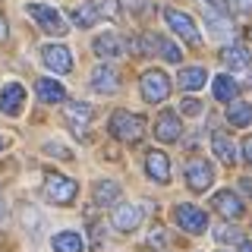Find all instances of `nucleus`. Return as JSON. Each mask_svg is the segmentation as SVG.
Listing matches in <instances>:
<instances>
[{"instance_id": "nucleus-1", "label": "nucleus", "mask_w": 252, "mask_h": 252, "mask_svg": "<svg viewBox=\"0 0 252 252\" xmlns=\"http://www.w3.org/2000/svg\"><path fill=\"white\" fill-rule=\"evenodd\" d=\"M107 129H110V136L120 139V142H139L142 132H145V117L129 114V110H114Z\"/></svg>"}, {"instance_id": "nucleus-16", "label": "nucleus", "mask_w": 252, "mask_h": 252, "mask_svg": "<svg viewBox=\"0 0 252 252\" xmlns=\"http://www.w3.org/2000/svg\"><path fill=\"white\" fill-rule=\"evenodd\" d=\"M139 220H142V208H139V205H117V208H114V227H117V230L129 233V230L139 227Z\"/></svg>"}, {"instance_id": "nucleus-26", "label": "nucleus", "mask_w": 252, "mask_h": 252, "mask_svg": "<svg viewBox=\"0 0 252 252\" xmlns=\"http://www.w3.org/2000/svg\"><path fill=\"white\" fill-rule=\"evenodd\" d=\"M205 22L211 26V35H215V38H227V35H230V22H227L224 16H218L215 6H205Z\"/></svg>"}, {"instance_id": "nucleus-19", "label": "nucleus", "mask_w": 252, "mask_h": 252, "mask_svg": "<svg viewBox=\"0 0 252 252\" xmlns=\"http://www.w3.org/2000/svg\"><path fill=\"white\" fill-rule=\"evenodd\" d=\"M51 246H54V252H82L85 249V240L76 230H63V233L54 236Z\"/></svg>"}, {"instance_id": "nucleus-9", "label": "nucleus", "mask_w": 252, "mask_h": 252, "mask_svg": "<svg viewBox=\"0 0 252 252\" xmlns=\"http://www.w3.org/2000/svg\"><path fill=\"white\" fill-rule=\"evenodd\" d=\"M41 60L47 69H54V73H69L73 69V54H69V47L63 44H44L41 47Z\"/></svg>"}, {"instance_id": "nucleus-43", "label": "nucleus", "mask_w": 252, "mask_h": 252, "mask_svg": "<svg viewBox=\"0 0 252 252\" xmlns=\"http://www.w3.org/2000/svg\"><path fill=\"white\" fill-rule=\"evenodd\" d=\"M0 148H3V136H0Z\"/></svg>"}, {"instance_id": "nucleus-20", "label": "nucleus", "mask_w": 252, "mask_h": 252, "mask_svg": "<svg viewBox=\"0 0 252 252\" xmlns=\"http://www.w3.org/2000/svg\"><path fill=\"white\" fill-rule=\"evenodd\" d=\"M117 199H120V183H114V180L94 183V205H114Z\"/></svg>"}, {"instance_id": "nucleus-13", "label": "nucleus", "mask_w": 252, "mask_h": 252, "mask_svg": "<svg viewBox=\"0 0 252 252\" xmlns=\"http://www.w3.org/2000/svg\"><path fill=\"white\" fill-rule=\"evenodd\" d=\"M211 205L220 211L224 218H230V220H236V218H243V211H246V205L240 202V195L236 192H230V189H220V192L211 199Z\"/></svg>"}, {"instance_id": "nucleus-18", "label": "nucleus", "mask_w": 252, "mask_h": 252, "mask_svg": "<svg viewBox=\"0 0 252 252\" xmlns=\"http://www.w3.org/2000/svg\"><path fill=\"white\" fill-rule=\"evenodd\" d=\"M220 60H224L230 69H246L252 57H249V47H243V44H227L224 51H220Z\"/></svg>"}, {"instance_id": "nucleus-33", "label": "nucleus", "mask_w": 252, "mask_h": 252, "mask_svg": "<svg viewBox=\"0 0 252 252\" xmlns=\"http://www.w3.org/2000/svg\"><path fill=\"white\" fill-rule=\"evenodd\" d=\"M44 152L54 155V158H63V161H66V158H73V152H69V148H63V145H57V142H47Z\"/></svg>"}, {"instance_id": "nucleus-24", "label": "nucleus", "mask_w": 252, "mask_h": 252, "mask_svg": "<svg viewBox=\"0 0 252 252\" xmlns=\"http://www.w3.org/2000/svg\"><path fill=\"white\" fill-rule=\"evenodd\" d=\"M227 120H230L233 126H249L252 123V104H246V101H233V104L227 107Z\"/></svg>"}, {"instance_id": "nucleus-38", "label": "nucleus", "mask_w": 252, "mask_h": 252, "mask_svg": "<svg viewBox=\"0 0 252 252\" xmlns=\"http://www.w3.org/2000/svg\"><path fill=\"white\" fill-rule=\"evenodd\" d=\"M6 35H10V29H6V19H3V16H0V44L6 41Z\"/></svg>"}, {"instance_id": "nucleus-21", "label": "nucleus", "mask_w": 252, "mask_h": 252, "mask_svg": "<svg viewBox=\"0 0 252 252\" xmlns=\"http://www.w3.org/2000/svg\"><path fill=\"white\" fill-rule=\"evenodd\" d=\"M205 79H208V73H205L202 66H186V69H180V89L199 92L202 85H205Z\"/></svg>"}, {"instance_id": "nucleus-29", "label": "nucleus", "mask_w": 252, "mask_h": 252, "mask_svg": "<svg viewBox=\"0 0 252 252\" xmlns=\"http://www.w3.org/2000/svg\"><path fill=\"white\" fill-rule=\"evenodd\" d=\"M22 220H26V227H29L32 233H38V227H41V215H38L32 205H26V208H22Z\"/></svg>"}, {"instance_id": "nucleus-27", "label": "nucleus", "mask_w": 252, "mask_h": 252, "mask_svg": "<svg viewBox=\"0 0 252 252\" xmlns=\"http://www.w3.org/2000/svg\"><path fill=\"white\" fill-rule=\"evenodd\" d=\"M158 54H161V57L167 60V63H180V60H183L180 47L173 44V41H167V38H161V35H158Z\"/></svg>"}, {"instance_id": "nucleus-17", "label": "nucleus", "mask_w": 252, "mask_h": 252, "mask_svg": "<svg viewBox=\"0 0 252 252\" xmlns=\"http://www.w3.org/2000/svg\"><path fill=\"white\" fill-rule=\"evenodd\" d=\"M35 92H38V98H41L44 104H60V101L66 98V89H63L57 79H38Z\"/></svg>"}, {"instance_id": "nucleus-25", "label": "nucleus", "mask_w": 252, "mask_h": 252, "mask_svg": "<svg viewBox=\"0 0 252 252\" xmlns=\"http://www.w3.org/2000/svg\"><path fill=\"white\" fill-rule=\"evenodd\" d=\"M69 19H73L79 29H89V26H94V22L101 19V16L94 10V3H82V6H76V10L69 13Z\"/></svg>"}, {"instance_id": "nucleus-37", "label": "nucleus", "mask_w": 252, "mask_h": 252, "mask_svg": "<svg viewBox=\"0 0 252 252\" xmlns=\"http://www.w3.org/2000/svg\"><path fill=\"white\" fill-rule=\"evenodd\" d=\"M243 158H246V164H252V139L243 142Z\"/></svg>"}, {"instance_id": "nucleus-2", "label": "nucleus", "mask_w": 252, "mask_h": 252, "mask_svg": "<svg viewBox=\"0 0 252 252\" xmlns=\"http://www.w3.org/2000/svg\"><path fill=\"white\" fill-rule=\"evenodd\" d=\"M79 195V183L69 177H63V173H47L44 177V199L54 202V205H69Z\"/></svg>"}, {"instance_id": "nucleus-31", "label": "nucleus", "mask_w": 252, "mask_h": 252, "mask_svg": "<svg viewBox=\"0 0 252 252\" xmlns=\"http://www.w3.org/2000/svg\"><path fill=\"white\" fill-rule=\"evenodd\" d=\"M215 240L218 243H233V240H240V233H236L233 227H218V230H215Z\"/></svg>"}, {"instance_id": "nucleus-35", "label": "nucleus", "mask_w": 252, "mask_h": 252, "mask_svg": "<svg viewBox=\"0 0 252 252\" xmlns=\"http://www.w3.org/2000/svg\"><path fill=\"white\" fill-rule=\"evenodd\" d=\"M148 3H152V0H123V6H126V10H132V13H145Z\"/></svg>"}, {"instance_id": "nucleus-34", "label": "nucleus", "mask_w": 252, "mask_h": 252, "mask_svg": "<svg viewBox=\"0 0 252 252\" xmlns=\"http://www.w3.org/2000/svg\"><path fill=\"white\" fill-rule=\"evenodd\" d=\"M104 240H107V236H104V227H101V224H92V243L98 249H104Z\"/></svg>"}, {"instance_id": "nucleus-22", "label": "nucleus", "mask_w": 252, "mask_h": 252, "mask_svg": "<svg viewBox=\"0 0 252 252\" xmlns=\"http://www.w3.org/2000/svg\"><path fill=\"white\" fill-rule=\"evenodd\" d=\"M211 89H215V98L218 101H224V104H233V98H236V82H233V76H215V82H211Z\"/></svg>"}, {"instance_id": "nucleus-36", "label": "nucleus", "mask_w": 252, "mask_h": 252, "mask_svg": "<svg viewBox=\"0 0 252 252\" xmlns=\"http://www.w3.org/2000/svg\"><path fill=\"white\" fill-rule=\"evenodd\" d=\"M227 3H233L240 13H249V10H252V0H227Z\"/></svg>"}, {"instance_id": "nucleus-28", "label": "nucleus", "mask_w": 252, "mask_h": 252, "mask_svg": "<svg viewBox=\"0 0 252 252\" xmlns=\"http://www.w3.org/2000/svg\"><path fill=\"white\" fill-rule=\"evenodd\" d=\"M98 16H107V19H114L117 13H120V6H117V0H92Z\"/></svg>"}, {"instance_id": "nucleus-32", "label": "nucleus", "mask_w": 252, "mask_h": 252, "mask_svg": "<svg viewBox=\"0 0 252 252\" xmlns=\"http://www.w3.org/2000/svg\"><path fill=\"white\" fill-rule=\"evenodd\" d=\"M148 243H152L155 249H161V246H167V233H164V227H155L152 233H148Z\"/></svg>"}, {"instance_id": "nucleus-12", "label": "nucleus", "mask_w": 252, "mask_h": 252, "mask_svg": "<svg viewBox=\"0 0 252 252\" xmlns=\"http://www.w3.org/2000/svg\"><path fill=\"white\" fill-rule=\"evenodd\" d=\"M155 136H158V142H177L183 136V123H180V117L173 114V110H164V114L158 117Z\"/></svg>"}, {"instance_id": "nucleus-8", "label": "nucleus", "mask_w": 252, "mask_h": 252, "mask_svg": "<svg viewBox=\"0 0 252 252\" xmlns=\"http://www.w3.org/2000/svg\"><path fill=\"white\" fill-rule=\"evenodd\" d=\"M63 117H66L69 126H73L76 136H85V129H89V123L94 117V107L85 104V101H69V104L63 107Z\"/></svg>"}, {"instance_id": "nucleus-5", "label": "nucleus", "mask_w": 252, "mask_h": 252, "mask_svg": "<svg viewBox=\"0 0 252 252\" xmlns=\"http://www.w3.org/2000/svg\"><path fill=\"white\" fill-rule=\"evenodd\" d=\"M139 89H142V98H145L148 104H161V101L170 94V79L164 76L161 69H148V73L142 76Z\"/></svg>"}, {"instance_id": "nucleus-15", "label": "nucleus", "mask_w": 252, "mask_h": 252, "mask_svg": "<svg viewBox=\"0 0 252 252\" xmlns=\"http://www.w3.org/2000/svg\"><path fill=\"white\" fill-rule=\"evenodd\" d=\"M92 51L98 54V57H104V60H114V57L123 54V38L117 35V32H104V35H98L92 41Z\"/></svg>"}, {"instance_id": "nucleus-23", "label": "nucleus", "mask_w": 252, "mask_h": 252, "mask_svg": "<svg viewBox=\"0 0 252 252\" xmlns=\"http://www.w3.org/2000/svg\"><path fill=\"white\" fill-rule=\"evenodd\" d=\"M211 148H215V155L220 158L224 164H233L236 161V152H233V142L224 136V132H215L211 136Z\"/></svg>"}, {"instance_id": "nucleus-41", "label": "nucleus", "mask_w": 252, "mask_h": 252, "mask_svg": "<svg viewBox=\"0 0 252 252\" xmlns=\"http://www.w3.org/2000/svg\"><path fill=\"white\" fill-rule=\"evenodd\" d=\"M240 186L246 189V192H252V180H240Z\"/></svg>"}, {"instance_id": "nucleus-10", "label": "nucleus", "mask_w": 252, "mask_h": 252, "mask_svg": "<svg viewBox=\"0 0 252 252\" xmlns=\"http://www.w3.org/2000/svg\"><path fill=\"white\" fill-rule=\"evenodd\" d=\"M92 89L98 94H114L120 89V76H117V69L110 63H101V66L92 69Z\"/></svg>"}, {"instance_id": "nucleus-7", "label": "nucleus", "mask_w": 252, "mask_h": 252, "mask_svg": "<svg viewBox=\"0 0 252 252\" xmlns=\"http://www.w3.org/2000/svg\"><path fill=\"white\" fill-rule=\"evenodd\" d=\"M211 180H215V170H211V164L205 158H195V161L186 164V183L192 192H205L211 186Z\"/></svg>"}, {"instance_id": "nucleus-42", "label": "nucleus", "mask_w": 252, "mask_h": 252, "mask_svg": "<svg viewBox=\"0 0 252 252\" xmlns=\"http://www.w3.org/2000/svg\"><path fill=\"white\" fill-rule=\"evenodd\" d=\"M240 252H252V243H240Z\"/></svg>"}, {"instance_id": "nucleus-40", "label": "nucleus", "mask_w": 252, "mask_h": 252, "mask_svg": "<svg viewBox=\"0 0 252 252\" xmlns=\"http://www.w3.org/2000/svg\"><path fill=\"white\" fill-rule=\"evenodd\" d=\"M3 215H6V208H3V189H0V224H3Z\"/></svg>"}, {"instance_id": "nucleus-39", "label": "nucleus", "mask_w": 252, "mask_h": 252, "mask_svg": "<svg viewBox=\"0 0 252 252\" xmlns=\"http://www.w3.org/2000/svg\"><path fill=\"white\" fill-rule=\"evenodd\" d=\"M205 3H208V6H215V10H224V6H227V0H205Z\"/></svg>"}, {"instance_id": "nucleus-3", "label": "nucleus", "mask_w": 252, "mask_h": 252, "mask_svg": "<svg viewBox=\"0 0 252 252\" xmlns=\"http://www.w3.org/2000/svg\"><path fill=\"white\" fill-rule=\"evenodd\" d=\"M26 13L38 22V29L47 32V35H66V32H69L66 22H63V16L54 10V6H47V3H29Z\"/></svg>"}, {"instance_id": "nucleus-44", "label": "nucleus", "mask_w": 252, "mask_h": 252, "mask_svg": "<svg viewBox=\"0 0 252 252\" xmlns=\"http://www.w3.org/2000/svg\"><path fill=\"white\" fill-rule=\"evenodd\" d=\"M218 252H220V249H218Z\"/></svg>"}, {"instance_id": "nucleus-11", "label": "nucleus", "mask_w": 252, "mask_h": 252, "mask_svg": "<svg viewBox=\"0 0 252 252\" xmlns=\"http://www.w3.org/2000/svg\"><path fill=\"white\" fill-rule=\"evenodd\" d=\"M22 104H26V89H22L19 82L3 85V92H0V114L16 117L22 110Z\"/></svg>"}, {"instance_id": "nucleus-6", "label": "nucleus", "mask_w": 252, "mask_h": 252, "mask_svg": "<svg viewBox=\"0 0 252 252\" xmlns=\"http://www.w3.org/2000/svg\"><path fill=\"white\" fill-rule=\"evenodd\" d=\"M173 220H177L186 233H205L208 230V215H205L202 208H195V205H186V202L173 208Z\"/></svg>"}, {"instance_id": "nucleus-30", "label": "nucleus", "mask_w": 252, "mask_h": 252, "mask_svg": "<svg viewBox=\"0 0 252 252\" xmlns=\"http://www.w3.org/2000/svg\"><path fill=\"white\" fill-rule=\"evenodd\" d=\"M180 114H186V117H199V114H202V101H199V98H186L183 104H180Z\"/></svg>"}, {"instance_id": "nucleus-14", "label": "nucleus", "mask_w": 252, "mask_h": 252, "mask_svg": "<svg viewBox=\"0 0 252 252\" xmlns=\"http://www.w3.org/2000/svg\"><path fill=\"white\" fill-rule=\"evenodd\" d=\"M145 170L155 183H170V161H167V155L158 152V148H152V152L145 155Z\"/></svg>"}, {"instance_id": "nucleus-4", "label": "nucleus", "mask_w": 252, "mask_h": 252, "mask_svg": "<svg viewBox=\"0 0 252 252\" xmlns=\"http://www.w3.org/2000/svg\"><path fill=\"white\" fill-rule=\"evenodd\" d=\"M164 22H167V26L177 32L186 44H192V47L202 44V35H199V29H195L192 16H186L183 10H173V6H167V10H164Z\"/></svg>"}]
</instances>
